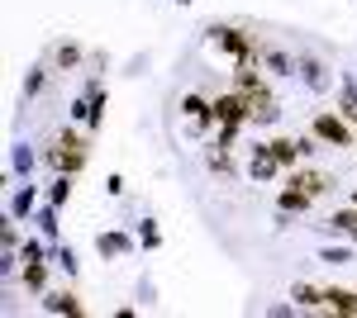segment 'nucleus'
I'll list each match as a JSON object with an SVG mask.
<instances>
[{
	"label": "nucleus",
	"mask_w": 357,
	"mask_h": 318,
	"mask_svg": "<svg viewBox=\"0 0 357 318\" xmlns=\"http://www.w3.org/2000/svg\"><path fill=\"white\" fill-rule=\"evenodd\" d=\"M205 166L220 171V176H234V152H229L224 143H210V148H205Z\"/></svg>",
	"instance_id": "nucleus-21"
},
{
	"label": "nucleus",
	"mask_w": 357,
	"mask_h": 318,
	"mask_svg": "<svg viewBox=\"0 0 357 318\" xmlns=\"http://www.w3.org/2000/svg\"><path fill=\"white\" fill-rule=\"evenodd\" d=\"M338 114L353 124L357 119V81L353 77H343V86H338Z\"/></svg>",
	"instance_id": "nucleus-22"
},
{
	"label": "nucleus",
	"mask_w": 357,
	"mask_h": 318,
	"mask_svg": "<svg viewBox=\"0 0 357 318\" xmlns=\"http://www.w3.org/2000/svg\"><path fill=\"white\" fill-rule=\"evenodd\" d=\"M176 5H191V0H176Z\"/></svg>",
	"instance_id": "nucleus-32"
},
{
	"label": "nucleus",
	"mask_w": 357,
	"mask_h": 318,
	"mask_svg": "<svg viewBox=\"0 0 357 318\" xmlns=\"http://www.w3.org/2000/svg\"><path fill=\"white\" fill-rule=\"evenodd\" d=\"M291 181H296V186H301V190H310L314 200H319V195H324V190L333 186V176H329V171H296Z\"/></svg>",
	"instance_id": "nucleus-20"
},
{
	"label": "nucleus",
	"mask_w": 357,
	"mask_h": 318,
	"mask_svg": "<svg viewBox=\"0 0 357 318\" xmlns=\"http://www.w3.org/2000/svg\"><path fill=\"white\" fill-rule=\"evenodd\" d=\"M324 262H329V266H343V262H353V252H348V247H324Z\"/></svg>",
	"instance_id": "nucleus-31"
},
{
	"label": "nucleus",
	"mask_w": 357,
	"mask_h": 318,
	"mask_svg": "<svg viewBox=\"0 0 357 318\" xmlns=\"http://www.w3.org/2000/svg\"><path fill=\"white\" fill-rule=\"evenodd\" d=\"M33 209H38V190H33V186H15V195H10V218L24 223Z\"/></svg>",
	"instance_id": "nucleus-15"
},
{
	"label": "nucleus",
	"mask_w": 357,
	"mask_h": 318,
	"mask_svg": "<svg viewBox=\"0 0 357 318\" xmlns=\"http://www.w3.org/2000/svg\"><path fill=\"white\" fill-rule=\"evenodd\" d=\"M234 90H238V95H262V90H267V81L257 77V67H252V62H238V72H234Z\"/></svg>",
	"instance_id": "nucleus-17"
},
{
	"label": "nucleus",
	"mask_w": 357,
	"mask_h": 318,
	"mask_svg": "<svg viewBox=\"0 0 357 318\" xmlns=\"http://www.w3.org/2000/svg\"><path fill=\"white\" fill-rule=\"evenodd\" d=\"M38 257H48V247L38 238H24V247H20V262H38Z\"/></svg>",
	"instance_id": "nucleus-29"
},
{
	"label": "nucleus",
	"mask_w": 357,
	"mask_h": 318,
	"mask_svg": "<svg viewBox=\"0 0 357 318\" xmlns=\"http://www.w3.org/2000/svg\"><path fill=\"white\" fill-rule=\"evenodd\" d=\"M86 157H91V143H86L77 129H62V133L53 138V148L43 152V161H48L53 171H72V176L86 166Z\"/></svg>",
	"instance_id": "nucleus-1"
},
{
	"label": "nucleus",
	"mask_w": 357,
	"mask_h": 318,
	"mask_svg": "<svg viewBox=\"0 0 357 318\" xmlns=\"http://www.w3.org/2000/svg\"><path fill=\"white\" fill-rule=\"evenodd\" d=\"M257 62H267V72H272V77H296V57L281 53V48H267V43H257Z\"/></svg>",
	"instance_id": "nucleus-12"
},
{
	"label": "nucleus",
	"mask_w": 357,
	"mask_h": 318,
	"mask_svg": "<svg viewBox=\"0 0 357 318\" xmlns=\"http://www.w3.org/2000/svg\"><path fill=\"white\" fill-rule=\"evenodd\" d=\"M296 77H301L305 90H314V95H324V90L333 86L329 62H324V57H314V53H301V57H296Z\"/></svg>",
	"instance_id": "nucleus-5"
},
{
	"label": "nucleus",
	"mask_w": 357,
	"mask_h": 318,
	"mask_svg": "<svg viewBox=\"0 0 357 318\" xmlns=\"http://www.w3.org/2000/svg\"><path fill=\"white\" fill-rule=\"evenodd\" d=\"M48 200H53L57 209L72 200V171H57V181H53V190H48Z\"/></svg>",
	"instance_id": "nucleus-25"
},
{
	"label": "nucleus",
	"mask_w": 357,
	"mask_h": 318,
	"mask_svg": "<svg viewBox=\"0 0 357 318\" xmlns=\"http://www.w3.org/2000/svg\"><path fill=\"white\" fill-rule=\"evenodd\" d=\"M310 205H314V195H310V190H301L296 181H291V186L276 195V209H281V214H305Z\"/></svg>",
	"instance_id": "nucleus-14"
},
{
	"label": "nucleus",
	"mask_w": 357,
	"mask_h": 318,
	"mask_svg": "<svg viewBox=\"0 0 357 318\" xmlns=\"http://www.w3.org/2000/svg\"><path fill=\"white\" fill-rule=\"evenodd\" d=\"M43 309H48V314H67V318H82L86 314V304L72 290H43Z\"/></svg>",
	"instance_id": "nucleus-10"
},
{
	"label": "nucleus",
	"mask_w": 357,
	"mask_h": 318,
	"mask_svg": "<svg viewBox=\"0 0 357 318\" xmlns=\"http://www.w3.org/2000/svg\"><path fill=\"white\" fill-rule=\"evenodd\" d=\"M329 228H333V233H353V228H357V205H353V209H333Z\"/></svg>",
	"instance_id": "nucleus-27"
},
{
	"label": "nucleus",
	"mask_w": 357,
	"mask_h": 318,
	"mask_svg": "<svg viewBox=\"0 0 357 318\" xmlns=\"http://www.w3.org/2000/svg\"><path fill=\"white\" fill-rule=\"evenodd\" d=\"M353 205H357V190H353Z\"/></svg>",
	"instance_id": "nucleus-33"
},
{
	"label": "nucleus",
	"mask_w": 357,
	"mask_h": 318,
	"mask_svg": "<svg viewBox=\"0 0 357 318\" xmlns=\"http://www.w3.org/2000/svg\"><path fill=\"white\" fill-rule=\"evenodd\" d=\"M20 280H24L29 294H43V290H48V257H38V262H20Z\"/></svg>",
	"instance_id": "nucleus-13"
},
{
	"label": "nucleus",
	"mask_w": 357,
	"mask_h": 318,
	"mask_svg": "<svg viewBox=\"0 0 357 318\" xmlns=\"http://www.w3.org/2000/svg\"><path fill=\"white\" fill-rule=\"evenodd\" d=\"M38 228H43V238H48V242L57 238V205H53V200L38 209Z\"/></svg>",
	"instance_id": "nucleus-26"
},
{
	"label": "nucleus",
	"mask_w": 357,
	"mask_h": 318,
	"mask_svg": "<svg viewBox=\"0 0 357 318\" xmlns=\"http://www.w3.org/2000/svg\"><path fill=\"white\" fill-rule=\"evenodd\" d=\"M291 299H296V309H314V314H324V285H291Z\"/></svg>",
	"instance_id": "nucleus-18"
},
{
	"label": "nucleus",
	"mask_w": 357,
	"mask_h": 318,
	"mask_svg": "<svg viewBox=\"0 0 357 318\" xmlns=\"http://www.w3.org/2000/svg\"><path fill=\"white\" fill-rule=\"evenodd\" d=\"M215 119H220V129H243L248 124V95L220 90V95H215Z\"/></svg>",
	"instance_id": "nucleus-6"
},
{
	"label": "nucleus",
	"mask_w": 357,
	"mask_h": 318,
	"mask_svg": "<svg viewBox=\"0 0 357 318\" xmlns=\"http://www.w3.org/2000/svg\"><path fill=\"white\" fill-rule=\"evenodd\" d=\"M281 119V100H276L272 90H262V95H248V124L252 129H267Z\"/></svg>",
	"instance_id": "nucleus-8"
},
{
	"label": "nucleus",
	"mask_w": 357,
	"mask_h": 318,
	"mask_svg": "<svg viewBox=\"0 0 357 318\" xmlns=\"http://www.w3.org/2000/svg\"><path fill=\"white\" fill-rule=\"evenodd\" d=\"M210 38H215L229 57H238V62H257V43H252L238 24H215V29H210Z\"/></svg>",
	"instance_id": "nucleus-3"
},
{
	"label": "nucleus",
	"mask_w": 357,
	"mask_h": 318,
	"mask_svg": "<svg viewBox=\"0 0 357 318\" xmlns=\"http://www.w3.org/2000/svg\"><path fill=\"white\" fill-rule=\"evenodd\" d=\"M138 242H143L148 252H158V247H162V233H158V223H153V218H143V223H138Z\"/></svg>",
	"instance_id": "nucleus-28"
},
{
	"label": "nucleus",
	"mask_w": 357,
	"mask_h": 318,
	"mask_svg": "<svg viewBox=\"0 0 357 318\" xmlns=\"http://www.w3.org/2000/svg\"><path fill=\"white\" fill-rule=\"evenodd\" d=\"M48 72H53V62H38V67H29V77H24V100H33V95L48 86Z\"/></svg>",
	"instance_id": "nucleus-23"
},
{
	"label": "nucleus",
	"mask_w": 357,
	"mask_h": 318,
	"mask_svg": "<svg viewBox=\"0 0 357 318\" xmlns=\"http://www.w3.org/2000/svg\"><path fill=\"white\" fill-rule=\"evenodd\" d=\"M96 252H100V257H110V262H119V257H129V252H134V238H129V233H119V228L96 233Z\"/></svg>",
	"instance_id": "nucleus-9"
},
{
	"label": "nucleus",
	"mask_w": 357,
	"mask_h": 318,
	"mask_svg": "<svg viewBox=\"0 0 357 318\" xmlns=\"http://www.w3.org/2000/svg\"><path fill=\"white\" fill-rule=\"evenodd\" d=\"M310 133H314L324 148H353V129H348V119H343V114H314Z\"/></svg>",
	"instance_id": "nucleus-4"
},
{
	"label": "nucleus",
	"mask_w": 357,
	"mask_h": 318,
	"mask_svg": "<svg viewBox=\"0 0 357 318\" xmlns=\"http://www.w3.org/2000/svg\"><path fill=\"white\" fill-rule=\"evenodd\" d=\"M272 152H276V161H281V171H296L301 157H305L301 138H272Z\"/></svg>",
	"instance_id": "nucleus-16"
},
{
	"label": "nucleus",
	"mask_w": 357,
	"mask_h": 318,
	"mask_svg": "<svg viewBox=\"0 0 357 318\" xmlns=\"http://www.w3.org/2000/svg\"><path fill=\"white\" fill-rule=\"evenodd\" d=\"M181 114H186V129H191L195 138H205V133L220 124V119H215V100H205L200 90H186V95H181Z\"/></svg>",
	"instance_id": "nucleus-2"
},
{
	"label": "nucleus",
	"mask_w": 357,
	"mask_h": 318,
	"mask_svg": "<svg viewBox=\"0 0 357 318\" xmlns=\"http://www.w3.org/2000/svg\"><path fill=\"white\" fill-rule=\"evenodd\" d=\"M324 314L357 318V294L353 290H338V285H324Z\"/></svg>",
	"instance_id": "nucleus-11"
},
{
	"label": "nucleus",
	"mask_w": 357,
	"mask_h": 318,
	"mask_svg": "<svg viewBox=\"0 0 357 318\" xmlns=\"http://www.w3.org/2000/svg\"><path fill=\"white\" fill-rule=\"evenodd\" d=\"M248 176H252V181H276V176H281V161H276L272 143H252V148H248Z\"/></svg>",
	"instance_id": "nucleus-7"
},
{
	"label": "nucleus",
	"mask_w": 357,
	"mask_h": 318,
	"mask_svg": "<svg viewBox=\"0 0 357 318\" xmlns=\"http://www.w3.org/2000/svg\"><path fill=\"white\" fill-rule=\"evenodd\" d=\"M48 62H53L57 72H72V67H82V43H57L53 53H48Z\"/></svg>",
	"instance_id": "nucleus-19"
},
{
	"label": "nucleus",
	"mask_w": 357,
	"mask_h": 318,
	"mask_svg": "<svg viewBox=\"0 0 357 318\" xmlns=\"http://www.w3.org/2000/svg\"><path fill=\"white\" fill-rule=\"evenodd\" d=\"M33 152H29L24 143H20V148H15V152H10V176H29V171H33Z\"/></svg>",
	"instance_id": "nucleus-24"
},
{
	"label": "nucleus",
	"mask_w": 357,
	"mask_h": 318,
	"mask_svg": "<svg viewBox=\"0 0 357 318\" xmlns=\"http://www.w3.org/2000/svg\"><path fill=\"white\" fill-rule=\"evenodd\" d=\"M57 266H62L67 276H77V271H82V262H77V252H72V247H57Z\"/></svg>",
	"instance_id": "nucleus-30"
}]
</instances>
